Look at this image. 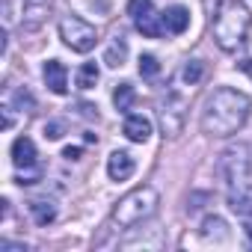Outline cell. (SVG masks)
<instances>
[{
  "mask_svg": "<svg viewBox=\"0 0 252 252\" xmlns=\"http://www.w3.org/2000/svg\"><path fill=\"white\" fill-rule=\"evenodd\" d=\"M39 175H42V172H39V166H24V172H21L15 181L24 187V184H36V181H39Z\"/></svg>",
  "mask_w": 252,
  "mask_h": 252,
  "instance_id": "cb8c5ba5",
  "label": "cell"
},
{
  "mask_svg": "<svg viewBox=\"0 0 252 252\" xmlns=\"http://www.w3.org/2000/svg\"><path fill=\"white\" fill-rule=\"evenodd\" d=\"M125 60H128V42H125L122 36H116L113 39V45L107 48V54H104V63L110 65V68H122L125 65Z\"/></svg>",
  "mask_w": 252,
  "mask_h": 252,
  "instance_id": "e0dca14e",
  "label": "cell"
},
{
  "mask_svg": "<svg viewBox=\"0 0 252 252\" xmlns=\"http://www.w3.org/2000/svg\"><path fill=\"white\" fill-rule=\"evenodd\" d=\"M228 208L237 214V217H252V190H246V187H240V190H231V196H228Z\"/></svg>",
  "mask_w": 252,
  "mask_h": 252,
  "instance_id": "2e32d148",
  "label": "cell"
},
{
  "mask_svg": "<svg viewBox=\"0 0 252 252\" xmlns=\"http://www.w3.org/2000/svg\"><path fill=\"white\" fill-rule=\"evenodd\" d=\"M15 104H18L24 113H33V107H36V101H33V95H30L27 89H18V92H15Z\"/></svg>",
  "mask_w": 252,
  "mask_h": 252,
  "instance_id": "7402d4cb",
  "label": "cell"
},
{
  "mask_svg": "<svg viewBox=\"0 0 252 252\" xmlns=\"http://www.w3.org/2000/svg\"><path fill=\"white\" fill-rule=\"evenodd\" d=\"M252 27V12L246 9L243 0H222L214 15V42L220 51H237L246 42V33Z\"/></svg>",
  "mask_w": 252,
  "mask_h": 252,
  "instance_id": "7a4b0ae2",
  "label": "cell"
},
{
  "mask_svg": "<svg viewBox=\"0 0 252 252\" xmlns=\"http://www.w3.org/2000/svg\"><path fill=\"white\" fill-rule=\"evenodd\" d=\"M246 149L243 146H237V149H228L225 155H222V163H220V169H222V175L228 178V184H231V190H240V187H246V181H249V163H246Z\"/></svg>",
  "mask_w": 252,
  "mask_h": 252,
  "instance_id": "52a82bcc",
  "label": "cell"
},
{
  "mask_svg": "<svg viewBox=\"0 0 252 252\" xmlns=\"http://www.w3.org/2000/svg\"><path fill=\"white\" fill-rule=\"evenodd\" d=\"M202 237H205V240H214V243H222V240L228 237L225 220H222V217H205V222H202Z\"/></svg>",
  "mask_w": 252,
  "mask_h": 252,
  "instance_id": "9a60e30c",
  "label": "cell"
},
{
  "mask_svg": "<svg viewBox=\"0 0 252 252\" xmlns=\"http://www.w3.org/2000/svg\"><path fill=\"white\" fill-rule=\"evenodd\" d=\"M51 3H54V0H24V27L27 30H36L48 18Z\"/></svg>",
  "mask_w": 252,
  "mask_h": 252,
  "instance_id": "30bf717a",
  "label": "cell"
},
{
  "mask_svg": "<svg viewBox=\"0 0 252 252\" xmlns=\"http://www.w3.org/2000/svg\"><path fill=\"white\" fill-rule=\"evenodd\" d=\"M181 77H184V83H190V86H196L202 77H205V65L199 63V60H190L187 65H184V71H181Z\"/></svg>",
  "mask_w": 252,
  "mask_h": 252,
  "instance_id": "ffe728a7",
  "label": "cell"
},
{
  "mask_svg": "<svg viewBox=\"0 0 252 252\" xmlns=\"http://www.w3.org/2000/svg\"><path fill=\"white\" fill-rule=\"evenodd\" d=\"M122 131H125V137H128L131 143H149V137H152V122L146 116H128Z\"/></svg>",
  "mask_w": 252,
  "mask_h": 252,
  "instance_id": "8fae6325",
  "label": "cell"
},
{
  "mask_svg": "<svg viewBox=\"0 0 252 252\" xmlns=\"http://www.w3.org/2000/svg\"><path fill=\"white\" fill-rule=\"evenodd\" d=\"M163 27H166V33H175V36L184 33L190 27V12L184 6H169L163 12Z\"/></svg>",
  "mask_w": 252,
  "mask_h": 252,
  "instance_id": "4fadbf2b",
  "label": "cell"
},
{
  "mask_svg": "<svg viewBox=\"0 0 252 252\" xmlns=\"http://www.w3.org/2000/svg\"><path fill=\"white\" fill-rule=\"evenodd\" d=\"M60 39L65 42V48H71L74 54H89L98 42V33L92 24H86L77 15H65L60 21Z\"/></svg>",
  "mask_w": 252,
  "mask_h": 252,
  "instance_id": "277c9868",
  "label": "cell"
},
{
  "mask_svg": "<svg viewBox=\"0 0 252 252\" xmlns=\"http://www.w3.org/2000/svg\"><path fill=\"white\" fill-rule=\"evenodd\" d=\"M12 163L21 166H36V143L30 137H18L12 143Z\"/></svg>",
  "mask_w": 252,
  "mask_h": 252,
  "instance_id": "7c38bea8",
  "label": "cell"
},
{
  "mask_svg": "<svg viewBox=\"0 0 252 252\" xmlns=\"http://www.w3.org/2000/svg\"><path fill=\"white\" fill-rule=\"evenodd\" d=\"M134 169H137V160H134V155L131 152H113L110 158H107V175L113 178V181H125V178H131L134 175Z\"/></svg>",
  "mask_w": 252,
  "mask_h": 252,
  "instance_id": "ba28073f",
  "label": "cell"
},
{
  "mask_svg": "<svg viewBox=\"0 0 252 252\" xmlns=\"http://www.w3.org/2000/svg\"><path fill=\"white\" fill-rule=\"evenodd\" d=\"M0 249H3V252H27V246H21V243H0Z\"/></svg>",
  "mask_w": 252,
  "mask_h": 252,
  "instance_id": "4316f807",
  "label": "cell"
},
{
  "mask_svg": "<svg viewBox=\"0 0 252 252\" xmlns=\"http://www.w3.org/2000/svg\"><path fill=\"white\" fill-rule=\"evenodd\" d=\"M30 214H33L36 225H51L57 220V202L54 199H33L30 202Z\"/></svg>",
  "mask_w": 252,
  "mask_h": 252,
  "instance_id": "5bb4252c",
  "label": "cell"
},
{
  "mask_svg": "<svg viewBox=\"0 0 252 252\" xmlns=\"http://www.w3.org/2000/svg\"><path fill=\"white\" fill-rule=\"evenodd\" d=\"M246 234H249V240H252V225H246Z\"/></svg>",
  "mask_w": 252,
  "mask_h": 252,
  "instance_id": "f546056e",
  "label": "cell"
},
{
  "mask_svg": "<svg viewBox=\"0 0 252 252\" xmlns=\"http://www.w3.org/2000/svg\"><path fill=\"white\" fill-rule=\"evenodd\" d=\"M240 68H243V71H249V74H252V60H243V63H240Z\"/></svg>",
  "mask_w": 252,
  "mask_h": 252,
  "instance_id": "f1b7e54d",
  "label": "cell"
},
{
  "mask_svg": "<svg viewBox=\"0 0 252 252\" xmlns=\"http://www.w3.org/2000/svg\"><path fill=\"white\" fill-rule=\"evenodd\" d=\"M98 77H101V71H98V65H95V63H83V65L77 68V74H74L77 89H92V86L98 83Z\"/></svg>",
  "mask_w": 252,
  "mask_h": 252,
  "instance_id": "d6986e66",
  "label": "cell"
},
{
  "mask_svg": "<svg viewBox=\"0 0 252 252\" xmlns=\"http://www.w3.org/2000/svg\"><path fill=\"white\" fill-rule=\"evenodd\" d=\"M12 21H15V0H3V24L12 27Z\"/></svg>",
  "mask_w": 252,
  "mask_h": 252,
  "instance_id": "d4e9b609",
  "label": "cell"
},
{
  "mask_svg": "<svg viewBox=\"0 0 252 252\" xmlns=\"http://www.w3.org/2000/svg\"><path fill=\"white\" fill-rule=\"evenodd\" d=\"M80 155H83V152H80L77 146H65V149H63V158H65V160H80Z\"/></svg>",
  "mask_w": 252,
  "mask_h": 252,
  "instance_id": "484cf974",
  "label": "cell"
},
{
  "mask_svg": "<svg viewBox=\"0 0 252 252\" xmlns=\"http://www.w3.org/2000/svg\"><path fill=\"white\" fill-rule=\"evenodd\" d=\"M42 74H45V83H48V89L54 95H65L68 92V71H65V65L60 60H48Z\"/></svg>",
  "mask_w": 252,
  "mask_h": 252,
  "instance_id": "9c48e42d",
  "label": "cell"
},
{
  "mask_svg": "<svg viewBox=\"0 0 252 252\" xmlns=\"http://www.w3.org/2000/svg\"><path fill=\"white\" fill-rule=\"evenodd\" d=\"M134 101H137V92H134L131 83H119V86H116V92H113V104H116V110L128 113V110L134 107Z\"/></svg>",
  "mask_w": 252,
  "mask_h": 252,
  "instance_id": "ac0fdd59",
  "label": "cell"
},
{
  "mask_svg": "<svg viewBox=\"0 0 252 252\" xmlns=\"http://www.w3.org/2000/svg\"><path fill=\"white\" fill-rule=\"evenodd\" d=\"M128 15H131L134 27H137L143 36H149V39H160L163 30H166V27H163V15L155 12L152 0H131V3H128Z\"/></svg>",
  "mask_w": 252,
  "mask_h": 252,
  "instance_id": "8992f818",
  "label": "cell"
},
{
  "mask_svg": "<svg viewBox=\"0 0 252 252\" xmlns=\"http://www.w3.org/2000/svg\"><path fill=\"white\" fill-rule=\"evenodd\" d=\"M140 74L143 77H158L160 74V63H158L155 54H143L140 57Z\"/></svg>",
  "mask_w": 252,
  "mask_h": 252,
  "instance_id": "44dd1931",
  "label": "cell"
},
{
  "mask_svg": "<svg viewBox=\"0 0 252 252\" xmlns=\"http://www.w3.org/2000/svg\"><path fill=\"white\" fill-rule=\"evenodd\" d=\"M160 205V196L155 187L143 184L137 190H131L128 196H122L119 205L113 208V220L122 225V228H131V225H140L143 220H149Z\"/></svg>",
  "mask_w": 252,
  "mask_h": 252,
  "instance_id": "3957f363",
  "label": "cell"
},
{
  "mask_svg": "<svg viewBox=\"0 0 252 252\" xmlns=\"http://www.w3.org/2000/svg\"><path fill=\"white\" fill-rule=\"evenodd\" d=\"M184 98L178 92H166L160 101H158V116H160V128L166 137H178L181 128H184V119H187V110H184Z\"/></svg>",
  "mask_w": 252,
  "mask_h": 252,
  "instance_id": "5b68a950",
  "label": "cell"
},
{
  "mask_svg": "<svg viewBox=\"0 0 252 252\" xmlns=\"http://www.w3.org/2000/svg\"><path fill=\"white\" fill-rule=\"evenodd\" d=\"M3 128H12V107H3Z\"/></svg>",
  "mask_w": 252,
  "mask_h": 252,
  "instance_id": "83f0119b",
  "label": "cell"
},
{
  "mask_svg": "<svg viewBox=\"0 0 252 252\" xmlns=\"http://www.w3.org/2000/svg\"><path fill=\"white\" fill-rule=\"evenodd\" d=\"M249 110H252L249 95H243V92H237L231 86H220L205 101L202 131L208 137H231V134H237L243 125H246Z\"/></svg>",
  "mask_w": 252,
  "mask_h": 252,
  "instance_id": "6da1fadb",
  "label": "cell"
},
{
  "mask_svg": "<svg viewBox=\"0 0 252 252\" xmlns=\"http://www.w3.org/2000/svg\"><path fill=\"white\" fill-rule=\"evenodd\" d=\"M63 134H65L63 122H45V140H60Z\"/></svg>",
  "mask_w": 252,
  "mask_h": 252,
  "instance_id": "603a6c76",
  "label": "cell"
}]
</instances>
